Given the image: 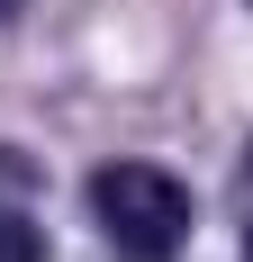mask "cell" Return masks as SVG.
Returning a JSON list of instances; mask_svg holds the SVG:
<instances>
[{
    "label": "cell",
    "instance_id": "cell-1",
    "mask_svg": "<svg viewBox=\"0 0 253 262\" xmlns=\"http://www.w3.org/2000/svg\"><path fill=\"white\" fill-rule=\"evenodd\" d=\"M91 217L126 262H172L190 235V190L154 163H109V172H91Z\"/></svg>",
    "mask_w": 253,
    "mask_h": 262
},
{
    "label": "cell",
    "instance_id": "cell-2",
    "mask_svg": "<svg viewBox=\"0 0 253 262\" xmlns=\"http://www.w3.org/2000/svg\"><path fill=\"white\" fill-rule=\"evenodd\" d=\"M0 262H46V235L27 217H0Z\"/></svg>",
    "mask_w": 253,
    "mask_h": 262
},
{
    "label": "cell",
    "instance_id": "cell-3",
    "mask_svg": "<svg viewBox=\"0 0 253 262\" xmlns=\"http://www.w3.org/2000/svg\"><path fill=\"white\" fill-rule=\"evenodd\" d=\"M244 262H253V145H244Z\"/></svg>",
    "mask_w": 253,
    "mask_h": 262
},
{
    "label": "cell",
    "instance_id": "cell-4",
    "mask_svg": "<svg viewBox=\"0 0 253 262\" xmlns=\"http://www.w3.org/2000/svg\"><path fill=\"white\" fill-rule=\"evenodd\" d=\"M18 9H27V0H0V27H9V18H18Z\"/></svg>",
    "mask_w": 253,
    "mask_h": 262
}]
</instances>
